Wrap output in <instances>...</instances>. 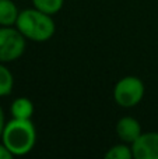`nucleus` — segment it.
<instances>
[{
  "label": "nucleus",
  "mask_w": 158,
  "mask_h": 159,
  "mask_svg": "<svg viewBox=\"0 0 158 159\" xmlns=\"http://www.w3.org/2000/svg\"><path fill=\"white\" fill-rule=\"evenodd\" d=\"M0 140L13 157H24L32 151L36 144L35 124L31 119L27 120L13 117L10 121H6Z\"/></svg>",
  "instance_id": "f257e3e1"
},
{
  "label": "nucleus",
  "mask_w": 158,
  "mask_h": 159,
  "mask_svg": "<svg viewBox=\"0 0 158 159\" xmlns=\"http://www.w3.org/2000/svg\"><path fill=\"white\" fill-rule=\"evenodd\" d=\"M16 28L27 41L32 42H46L56 32V24L52 16L35 7L20 11Z\"/></svg>",
  "instance_id": "f03ea898"
},
{
  "label": "nucleus",
  "mask_w": 158,
  "mask_h": 159,
  "mask_svg": "<svg viewBox=\"0 0 158 159\" xmlns=\"http://www.w3.org/2000/svg\"><path fill=\"white\" fill-rule=\"evenodd\" d=\"M146 93L144 82L139 77L126 75L120 78L115 84L114 88V99L120 107L130 109L134 107L143 101Z\"/></svg>",
  "instance_id": "7ed1b4c3"
},
{
  "label": "nucleus",
  "mask_w": 158,
  "mask_h": 159,
  "mask_svg": "<svg viewBox=\"0 0 158 159\" xmlns=\"http://www.w3.org/2000/svg\"><path fill=\"white\" fill-rule=\"evenodd\" d=\"M25 42L21 32L14 27H0V63H11L24 55Z\"/></svg>",
  "instance_id": "20e7f679"
},
{
  "label": "nucleus",
  "mask_w": 158,
  "mask_h": 159,
  "mask_svg": "<svg viewBox=\"0 0 158 159\" xmlns=\"http://www.w3.org/2000/svg\"><path fill=\"white\" fill-rule=\"evenodd\" d=\"M130 147L134 159H158V131L142 133Z\"/></svg>",
  "instance_id": "39448f33"
},
{
  "label": "nucleus",
  "mask_w": 158,
  "mask_h": 159,
  "mask_svg": "<svg viewBox=\"0 0 158 159\" xmlns=\"http://www.w3.org/2000/svg\"><path fill=\"white\" fill-rule=\"evenodd\" d=\"M142 124L137 119L132 116H125L120 117L116 123V134L122 143L133 144L137 138L142 135Z\"/></svg>",
  "instance_id": "423d86ee"
},
{
  "label": "nucleus",
  "mask_w": 158,
  "mask_h": 159,
  "mask_svg": "<svg viewBox=\"0 0 158 159\" xmlns=\"http://www.w3.org/2000/svg\"><path fill=\"white\" fill-rule=\"evenodd\" d=\"M34 103L30 98L25 96H20V98L14 99L13 103L10 106V113L14 119H27L30 120L34 115Z\"/></svg>",
  "instance_id": "0eeeda50"
},
{
  "label": "nucleus",
  "mask_w": 158,
  "mask_h": 159,
  "mask_svg": "<svg viewBox=\"0 0 158 159\" xmlns=\"http://www.w3.org/2000/svg\"><path fill=\"white\" fill-rule=\"evenodd\" d=\"M20 10L13 0H0V27H14Z\"/></svg>",
  "instance_id": "6e6552de"
},
{
  "label": "nucleus",
  "mask_w": 158,
  "mask_h": 159,
  "mask_svg": "<svg viewBox=\"0 0 158 159\" xmlns=\"http://www.w3.org/2000/svg\"><path fill=\"white\" fill-rule=\"evenodd\" d=\"M14 88V77L11 71L4 66V63H0V98L8 96Z\"/></svg>",
  "instance_id": "1a4fd4ad"
},
{
  "label": "nucleus",
  "mask_w": 158,
  "mask_h": 159,
  "mask_svg": "<svg viewBox=\"0 0 158 159\" xmlns=\"http://www.w3.org/2000/svg\"><path fill=\"white\" fill-rule=\"evenodd\" d=\"M106 159H132L133 158V152H132L130 144H116V145L111 147L108 151L105 152Z\"/></svg>",
  "instance_id": "9d476101"
},
{
  "label": "nucleus",
  "mask_w": 158,
  "mask_h": 159,
  "mask_svg": "<svg viewBox=\"0 0 158 159\" xmlns=\"http://www.w3.org/2000/svg\"><path fill=\"white\" fill-rule=\"evenodd\" d=\"M64 0H32V4L35 8L44 11L46 14L55 16L56 13L62 10Z\"/></svg>",
  "instance_id": "9b49d317"
},
{
  "label": "nucleus",
  "mask_w": 158,
  "mask_h": 159,
  "mask_svg": "<svg viewBox=\"0 0 158 159\" xmlns=\"http://www.w3.org/2000/svg\"><path fill=\"white\" fill-rule=\"evenodd\" d=\"M13 158V154L6 148V145L3 143H0V159H11Z\"/></svg>",
  "instance_id": "f8f14e48"
},
{
  "label": "nucleus",
  "mask_w": 158,
  "mask_h": 159,
  "mask_svg": "<svg viewBox=\"0 0 158 159\" xmlns=\"http://www.w3.org/2000/svg\"><path fill=\"white\" fill-rule=\"evenodd\" d=\"M4 126H6V119H4V112H3L2 106H0V137L3 134V130H4Z\"/></svg>",
  "instance_id": "ddd939ff"
}]
</instances>
